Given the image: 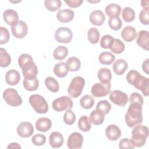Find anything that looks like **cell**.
I'll use <instances>...</instances> for the list:
<instances>
[{
    "label": "cell",
    "mask_w": 149,
    "mask_h": 149,
    "mask_svg": "<svg viewBox=\"0 0 149 149\" xmlns=\"http://www.w3.org/2000/svg\"><path fill=\"white\" fill-rule=\"evenodd\" d=\"M68 54V49L65 46H58L53 51L54 58L58 61L64 59Z\"/></svg>",
    "instance_id": "cell-31"
},
{
    "label": "cell",
    "mask_w": 149,
    "mask_h": 149,
    "mask_svg": "<svg viewBox=\"0 0 149 149\" xmlns=\"http://www.w3.org/2000/svg\"><path fill=\"white\" fill-rule=\"evenodd\" d=\"M17 134L23 138L30 137L34 133V127L33 125L28 122H23L20 123L16 129Z\"/></svg>",
    "instance_id": "cell-14"
},
{
    "label": "cell",
    "mask_w": 149,
    "mask_h": 149,
    "mask_svg": "<svg viewBox=\"0 0 149 149\" xmlns=\"http://www.w3.org/2000/svg\"><path fill=\"white\" fill-rule=\"evenodd\" d=\"M69 72L68 68L66 63L63 62H61L56 63L54 68V72L55 74L58 77H65Z\"/></svg>",
    "instance_id": "cell-26"
},
{
    "label": "cell",
    "mask_w": 149,
    "mask_h": 149,
    "mask_svg": "<svg viewBox=\"0 0 149 149\" xmlns=\"http://www.w3.org/2000/svg\"><path fill=\"white\" fill-rule=\"evenodd\" d=\"M121 7L116 3H109L105 9V12L109 17H119L121 12Z\"/></svg>",
    "instance_id": "cell-27"
},
{
    "label": "cell",
    "mask_w": 149,
    "mask_h": 149,
    "mask_svg": "<svg viewBox=\"0 0 149 149\" xmlns=\"http://www.w3.org/2000/svg\"><path fill=\"white\" fill-rule=\"evenodd\" d=\"M115 59L114 55L110 52H101L98 56L99 62L102 65H109L113 63Z\"/></svg>",
    "instance_id": "cell-30"
},
{
    "label": "cell",
    "mask_w": 149,
    "mask_h": 149,
    "mask_svg": "<svg viewBox=\"0 0 149 149\" xmlns=\"http://www.w3.org/2000/svg\"><path fill=\"white\" fill-rule=\"evenodd\" d=\"M111 84L110 83H98L94 84L91 88V92L95 97H105L110 93Z\"/></svg>",
    "instance_id": "cell-10"
},
{
    "label": "cell",
    "mask_w": 149,
    "mask_h": 149,
    "mask_svg": "<svg viewBox=\"0 0 149 149\" xmlns=\"http://www.w3.org/2000/svg\"><path fill=\"white\" fill-rule=\"evenodd\" d=\"M74 13L72 10L63 9L59 10L56 14L57 19L61 23H68L74 18Z\"/></svg>",
    "instance_id": "cell-18"
},
{
    "label": "cell",
    "mask_w": 149,
    "mask_h": 149,
    "mask_svg": "<svg viewBox=\"0 0 149 149\" xmlns=\"http://www.w3.org/2000/svg\"><path fill=\"white\" fill-rule=\"evenodd\" d=\"M85 84V80L81 76H76L72 79L68 88L69 95L73 98L79 97Z\"/></svg>",
    "instance_id": "cell-5"
},
{
    "label": "cell",
    "mask_w": 149,
    "mask_h": 149,
    "mask_svg": "<svg viewBox=\"0 0 149 149\" xmlns=\"http://www.w3.org/2000/svg\"><path fill=\"white\" fill-rule=\"evenodd\" d=\"M72 38V31L68 27H59L55 33V39L58 42L69 43L71 41Z\"/></svg>",
    "instance_id": "cell-8"
},
{
    "label": "cell",
    "mask_w": 149,
    "mask_h": 149,
    "mask_svg": "<svg viewBox=\"0 0 149 149\" xmlns=\"http://www.w3.org/2000/svg\"><path fill=\"white\" fill-rule=\"evenodd\" d=\"M20 68L22 69V73L24 79L31 80L37 77L38 68L33 60L26 63Z\"/></svg>",
    "instance_id": "cell-11"
},
{
    "label": "cell",
    "mask_w": 149,
    "mask_h": 149,
    "mask_svg": "<svg viewBox=\"0 0 149 149\" xmlns=\"http://www.w3.org/2000/svg\"><path fill=\"white\" fill-rule=\"evenodd\" d=\"M0 44H3L8 42L10 38V34L8 30L4 27H0Z\"/></svg>",
    "instance_id": "cell-46"
},
{
    "label": "cell",
    "mask_w": 149,
    "mask_h": 149,
    "mask_svg": "<svg viewBox=\"0 0 149 149\" xmlns=\"http://www.w3.org/2000/svg\"><path fill=\"white\" fill-rule=\"evenodd\" d=\"M90 120L91 123L95 125H100L104 122L105 114L100 109L93 110L90 115Z\"/></svg>",
    "instance_id": "cell-24"
},
{
    "label": "cell",
    "mask_w": 149,
    "mask_h": 149,
    "mask_svg": "<svg viewBox=\"0 0 149 149\" xmlns=\"http://www.w3.org/2000/svg\"><path fill=\"white\" fill-rule=\"evenodd\" d=\"M3 17L6 23L11 26L15 25L19 22V16L17 13L11 9L5 10L3 13Z\"/></svg>",
    "instance_id": "cell-17"
},
{
    "label": "cell",
    "mask_w": 149,
    "mask_h": 149,
    "mask_svg": "<svg viewBox=\"0 0 149 149\" xmlns=\"http://www.w3.org/2000/svg\"><path fill=\"white\" fill-rule=\"evenodd\" d=\"M11 31L15 38H23L27 34L28 27L24 22L19 20L15 25L11 26Z\"/></svg>",
    "instance_id": "cell-12"
},
{
    "label": "cell",
    "mask_w": 149,
    "mask_h": 149,
    "mask_svg": "<svg viewBox=\"0 0 149 149\" xmlns=\"http://www.w3.org/2000/svg\"><path fill=\"white\" fill-rule=\"evenodd\" d=\"M45 7L49 11L54 12L59 9L61 6L60 0H45L44 1Z\"/></svg>",
    "instance_id": "cell-40"
},
{
    "label": "cell",
    "mask_w": 149,
    "mask_h": 149,
    "mask_svg": "<svg viewBox=\"0 0 149 149\" xmlns=\"http://www.w3.org/2000/svg\"><path fill=\"white\" fill-rule=\"evenodd\" d=\"M3 98L10 106L17 107L22 104V99L17 91L13 88H6L3 93Z\"/></svg>",
    "instance_id": "cell-6"
},
{
    "label": "cell",
    "mask_w": 149,
    "mask_h": 149,
    "mask_svg": "<svg viewBox=\"0 0 149 149\" xmlns=\"http://www.w3.org/2000/svg\"><path fill=\"white\" fill-rule=\"evenodd\" d=\"M97 77L101 83H110L112 79V73L108 68H102L98 70Z\"/></svg>",
    "instance_id": "cell-28"
},
{
    "label": "cell",
    "mask_w": 149,
    "mask_h": 149,
    "mask_svg": "<svg viewBox=\"0 0 149 149\" xmlns=\"http://www.w3.org/2000/svg\"><path fill=\"white\" fill-rule=\"evenodd\" d=\"M122 16L124 21L129 23L134 20L135 18V12L132 8L126 7L122 10Z\"/></svg>",
    "instance_id": "cell-39"
},
{
    "label": "cell",
    "mask_w": 149,
    "mask_h": 149,
    "mask_svg": "<svg viewBox=\"0 0 149 149\" xmlns=\"http://www.w3.org/2000/svg\"><path fill=\"white\" fill-rule=\"evenodd\" d=\"M108 24L110 28L113 30H119L122 26V22L119 17H109Z\"/></svg>",
    "instance_id": "cell-41"
},
{
    "label": "cell",
    "mask_w": 149,
    "mask_h": 149,
    "mask_svg": "<svg viewBox=\"0 0 149 149\" xmlns=\"http://www.w3.org/2000/svg\"><path fill=\"white\" fill-rule=\"evenodd\" d=\"M66 65L69 71L76 72L79 70L81 66V62L79 59L75 56H72L68 59Z\"/></svg>",
    "instance_id": "cell-29"
},
{
    "label": "cell",
    "mask_w": 149,
    "mask_h": 149,
    "mask_svg": "<svg viewBox=\"0 0 149 149\" xmlns=\"http://www.w3.org/2000/svg\"><path fill=\"white\" fill-rule=\"evenodd\" d=\"M29 103L38 113L44 114L48 111V105L45 99L39 94H33L29 97Z\"/></svg>",
    "instance_id": "cell-4"
},
{
    "label": "cell",
    "mask_w": 149,
    "mask_h": 149,
    "mask_svg": "<svg viewBox=\"0 0 149 149\" xmlns=\"http://www.w3.org/2000/svg\"><path fill=\"white\" fill-rule=\"evenodd\" d=\"M20 73L15 69H10L8 70L5 74V81L9 85H16L20 81Z\"/></svg>",
    "instance_id": "cell-21"
},
{
    "label": "cell",
    "mask_w": 149,
    "mask_h": 149,
    "mask_svg": "<svg viewBox=\"0 0 149 149\" xmlns=\"http://www.w3.org/2000/svg\"><path fill=\"white\" fill-rule=\"evenodd\" d=\"M64 2L70 8H74L79 7L83 3V0H68L64 1Z\"/></svg>",
    "instance_id": "cell-50"
},
{
    "label": "cell",
    "mask_w": 149,
    "mask_h": 149,
    "mask_svg": "<svg viewBox=\"0 0 149 149\" xmlns=\"http://www.w3.org/2000/svg\"><path fill=\"white\" fill-rule=\"evenodd\" d=\"M139 20L140 22L144 25H148L149 23V9H142L139 14Z\"/></svg>",
    "instance_id": "cell-47"
},
{
    "label": "cell",
    "mask_w": 149,
    "mask_h": 149,
    "mask_svg": "<svg viewBox=\"0 0 149 149\" xmlns=\"http://www.w3.org/2000/svg\"><path fill=\"white\" fill-rule=\"evenodd\" d=\"M35 126L38 131L42 132H47L52 126L51 120L48 118H40L36 121Z\"/></svg>",
    "instance_id": "cell-23"
},
{
    "label": "cell",
    "mask_w": 149,
    "mask_h": 149,
    "mask_svg": "<svg viewBox=\"0 0 149 149\" xmlns=\"http://www.w3.org/2000/svg\"><path fill=\"white\" fill-rule=\"evenodd\" d=\"M141 6L144 9H149L148 7V1H141Z\"/></svg>",
    "instance_id": "cell-53"
},
{
    "label": "cell",
    "mask_w": 149,
    "mask_h": 149,
    "mask_svg": "<svg viewBox=\"0 0 149 149\" xmlns=\"http://www.w3.org/2000/svg\"><path fill=\"white\" fill-rule=\"evenodd\" d=\"M129 102L130 104L136 103L143 105L144 101L142 96L140 94H139L138 93H133L130 95Z\"/></svg>",
    "instance_id": "cell-48"
},
{
    "label": "cell",
    "mask_w": 149,
    "mask_h": 149,
    "mask_svg": "<svg viewBox=\"0 0 149 149\" xmlns=\"http://www.w3.org/2000/svg\"><path fill=\"white\" fill-rule=\"evenodd\" d=\"M133 127L130 141L134 147H142L145 144L148 136V128L146 126L140 124Z\"/></svg>",
    "instance_id": "cell-3"
},
{
    "label": "cell",
    "mask_w": 149,
    "mask_h": 149,
    "mask_svg": "<svg viewBox=\"0 0 149 149\" xmlns=\"http://www.w3.org/2000/svg\"><path fill=\"white\" fill-rule=\"evenodd\" d=\"M78 127L80 130L84 132H88L91 127V123L88 117L83 115L79 118L78 121Z\"/></svg>",
    "instance_id": "cell-32"
},
{
    "label": "cell",
    "mask_w": 149,
    "mask_h": 149,
    "mask_svg": "<svg viewBox=\"0 0 149 149\" xmlns=\"http://www.w3.org/2000/svg\"><path fill=\"white\" fill-rule=\"evenodd\" d=\"M105 19V15L100 10H93L89 16L90 22L95 26H101L104 23Z\"/></svg>",
    "instance_id": "cell-19"
},
{
    "label": "cell",
    "mask_w": 149,
    "mask_h": 149,
    "mask_svg": "<svg viewBox=\"0 0 149 149\" xmlns=\"http://www.w3.org/2000/svg\"><path fill=\"white\" fill-rule=\"evenodd\" d=\"M109 100L114 104L120 107H124L128 102L127 95L120 90H113L109 93Z\"/></svg>",
    "instance_id": "cell-9"
},
{
    "label": "cell",
    "mask_w": 149,
    "mask_h": 149,
    "mask_svg": "<svg viewBox=\"0 0 149 149\" xmlns=\"http://www.w3.org/2000/svg\"><path fill=\"white\" fill-rule=\"evenodd\" d=\"M127 81L140 90L146 97L149 94V79L140 74L137 70H130L126 74Z\"/></svg>",
    "instance_id": "cell-1"
},
{
    "label": "cell",
    "mask_w": 149,
    "mask_h": 149,
    "mask_svg": "<svg viewBox=\"0 0 149 149\" xmlns=\"http://www.w3.org/2000/svg\"><path fill=\"white\" fill-rule=\"evenodd\" d=\"M63 137L62 134L58 132H54L51 133L49 137V142L52 148H59L63 143Z\"/></svg>",
    "instance_id": "cell-22"
},
{
    "label": "cell",
    "mask_w": 149,
    "mask_h": 149,
    "mask_svg": "<svg viewBox=\"0 0 149 149\" xmlns=\"http://www.w3.org/2000/svg\"><path fill=\"white\" fill-rule=\"evenodd\" d=\"M21 148V146L17 143H11L7 147V148Z\"/></svg>",
    "instance_id": "cell-52"
},
{
    "label": "cell",
    "mask_w": 149,
    "mask_h": 149,
    "mask_svg": "<svg viewBox=\"0 0 149 149\" xmlns=\"http://www.w3.org/2000/svg\"><path fill=\"white\" fill-rule=\"evenodd\" d=\"M76 120V115L71 109H68L63 115V121L68 125H73Z\"/></svg>",
    "instance_id": "cell-43"
},
{
    "label": "cell",
    "mask_w": 149,
    "mask_h": 149,
    "mask_svg": "<svg viewBox=\"0 0 149 149\" xmlns=\"http://www.w3.org/2000/svg\"><path fill=\"white\" fill-rule=\"evenodd\" d=\"M80 104L83 108L90 109L94 104V99L90 95H85L80 100Z\"/></svg>",
    "instance_id": "cell-37"
},
{
    "label": "cell",
    "mask_w": 149,
    "mask_h": 149,
    "mask_svg": "<svg viewBox=\"0 0 149 149\" xmlns=\"http://www.w3.org/2000/svg\"><path fill=\"white\" fill-rule=\"evenodd\" d=\"M148 61H149V59H147L146 61H144L143 62V64H142V69L144 72H145L147 74H148V70H149Z\"/></svg>",
    "instance_id": "cell-51"
},
{
    "label": "cell",
    "mask_w": 149,
    "mask_h": 149,
    "mask_svg": "<svg viewBox=\"0 0 149 149\" xmlns=\"http://www.w3.org/2000/svg\"><path fill=\"white\" fill-rule=\"evenodd\" d=\"M54 110L61 112L65 109H71L73 108V101L68 96L63 95L54 100L52 104Z\"/></svg>",
    "instance_id": "cell-7"
},
{
    "label": "cell",
    "mask_w": 149,
    "mask_h": 149,
    "mask_svg": "<svg viewBox=\"0 0 149 149\" xmlns=\"http://www.w3.org/2000/svg\"><path fill=\"white\" fill-rule=\"evenodd\" d=\"M107 137L111 141H116L121 136L122 132L120 128L116 125H109L105 129Z\"/></svg>",
    "instance_id": "cell-15"
},
{
    "label": "cell",
    "mask_w": 149,
    "mask_h": 149,
    "mask_svg": "<svg viewBox=\"0 0 149 149\" xmlns=\"http://www.w3.org/2000/svg\"><path fill=\"white\" fill-rule=\"evenodd\" d=\"M96 109H100L105 115H106L109 112L111 109V105L108 101L102 100L97 103L96 105Z\"/></svg>",
    "instance_id": "cell-42"
},
{
    "label": "cell",
    "mask_w": 149,
    "mask_h": 149,
    "mask_svg": "<svg viewBox=\"0 0 149 149\" xmlns=\"http://www.w3.org/2000/svg\"><path fill=\"white\" fill-rule=\"evenodd\" d=\"M45 85L51 92L56 93L59 91V86L57 80L52 77L49 76L45 79Z\"/></svg>",
    "instance_id": "cell-34"
},
{
    "label": "cell",
    "mask_w": 149,
    "mask_h": 149,
    "mask_svg": "<svg viewBox=\"0 0 149 149\" xmlns=\"http://www.w3.org/2000/svg\"><path fill=\"white\" fill-rule=\"evenodd\" d=\"M121 37L126 42H130L137 37L136 30L133 26H127L122 30Z\"/></svg>",
    "instance_id": "cell-20"
},
{
    "label": "cell",
    "mask_w": 149,
    "mask_h": 149,
    "mask_svg": "<svg viewBox=\"0 0 149 149\" xmlns=\"http://www.w3.org/2000/svg\"><path fill=\"white\" fill-rule=\"evenodd\" d=\"M83 142V136L78 132H73L68 139L67 146L70 149H80L82 147Z\"/></svg>",
    "instance_id": "cell-13"
},
{
    "label": "cell",
    "mask_w": 149,
    "mask_h": 149,
    "mask_svg": "<svg viewBox=\"0 0 149 149\" xmlns=\"http://www.w3.org/2000/svg\"><path fill=\"white\" fill-rule=\"evenodd\" d=\"M125 44L118 38H113L112 44L109 48L111 51L116 54L123 52V51L125 50Z\"/></svg>",
    "instance_id": "cell-33"
},
{
    "label": "cell",
    "mask_w": 149,
    "mask_h": 149,
    "mask_svg": "<svg viewBox=\"0 0 149 149\" xmlns=\"http://www.w3.org/2000/svg\"><path fill=\"white\" fill-rule=\"evenodd\" d=\"M100 34L99 31L95 27L90 28L87 33V37L89 42L93 44H97L100 40Z\"/></svg>",
    "instance_id": "cell-38"
},
{
    "label": "cell",
    "mask_w": 149,
    "mask_h": 149,
    "mask_svg": "<svg viewBox=\"0 0 149 149\" xmlns=\"http://www.w3.org/2000/svg\"><path fill=\"white\" fill-rule=\"evenodd\" d=\"M137 44L143 49L148 51L149 49V33L147 30H141L138 33L136 40Z\"/></svg>",
    "instance_id": "cell-16"
},
{
    "label": "cell",
    "mask_w": 149,
    "mask_h": 149,
    "mask_svg": "<svg viewBox=\"0 0 149 149\" xmlns=\"http://www.w3.org/2000/svg\"><path fill=\"white\" fill-rule=\"evenodd\" d=\"M119 147L120 148H134L130 139L128 138H124L121 139L119 142Z\"/></svg>",
    "instance_id": "cell-49"
},
{
    "label": "cell",
    "mask_w": 149,
    "mask_h": 149,
    "mask_svg": "<svg viewBox=\"0 0 149 149\" xmlns=\"http://www.w3.org/2000/svg\"><path fill=\"white\" fill-rule=\"evenodd\" d=\"M24 88L29 91H35L36 90L39 86V81L37 78H35L34 79H24L23 82Z\"/></svg>",
    "instance_id": "cell-35"
},
{
    "label": "cell",
    "mask_w": 149,
    "mask_h": 149,
    "mask_svg": "<svg viewBox=\"0 0 149 149\" xmlns=\"http://www.w3.org/2000/svg\"><path fill=\"white\" fill-rule=\"evenodd\" d=\"M11 62V58L9 54L6 52V49L0 48V66L2 68L8 67Z\"/></svg>",
    "instance_id": "cell-36"
},
{
    "label": "cell",
    "mask_w": 149,
    "mask_h": 149,
    "mask_svg": "<svg viewBox=\"0 0 149 149\" xmlns=\"http://www.w3.org/2000/svg\"><path fill=\"white\" fill-rule=\"evenodd\" d=\"M126 125L129 127H133L143 122L142 105L131 103L128 107L125 117Z\"/></svg>",
    "instance_id": "cell-2"
},
{
    "label": "cell",
    "mask_w": 149,
    "mask_h": 149,
    "mask_svg": "<svg viewBox=\"0 0 149 149\" xmlns=\"http://www.w3.org/2000/svg\"><path fill=\"white\" fill-rule=\"evenodd\" d=\"M113 40L112 36L110 35H105L102 37L100 41V45L102 48L108 49L110 48Z\"/></svg>",
    "instance_id": "cell-44"
},
{
    "label": "cell",
    "mask_w": 149,
    "mask_h": 149,
    "mask_svg": "<svg viewBox=\"0 0 149 149\" xmlns=\"http://www.w3.org/2000/svg\"><path fill=\"white\" fill-rule=\"evenodd\" d=\"M127 62L123 59H117L114 62L112 66L113 72L118 75L123 74L127 69Z\"/></svg>",
    "instance_id": "cell-25"
},
{
    "label": "cell",
    "mask_w": 149,
    "mask_h": 149,
    "mask_svg": "<svg viewBox=\"0 0 149 149\" xmlns=\"http://www.w3.org/2000/svg\"><path fill=\"white\" fill-rule=\"evenodd\" d=\"M31 141L35 146H41L45 143L46 137L42 134H36L33 136Z\"/></svg>",
    "instance_id": "cell-45"
}]
</instances>
